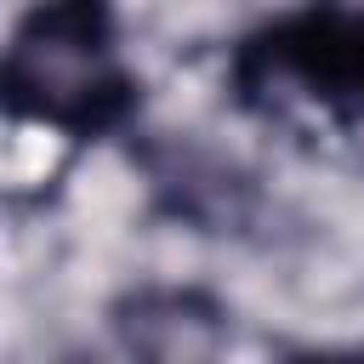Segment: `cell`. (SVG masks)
<instances>
[{
    "instance_id": "cell-1",
    "label": "cell",
    "mask_w": 364,
    "mask_h": 364,
    "mask_svg": "<svg viewBox=\"0 0 364 364\" xmlns=\"http://www.w3.org/2000/svg\"><path fill=\"white\" fill-rule=\"evenodd\" d=\"M0 85L11 102L46 114V119H102L119 97V63L108 46V23L91 0H57L28 17V28L11 40Z\"/></svg>"
}]
</instances>
